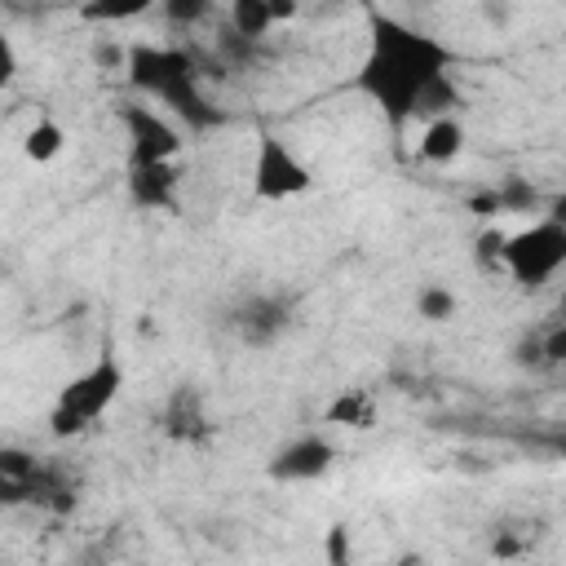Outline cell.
<instances>
[{
	"mask_svg": "<svg viewBox=\"0 0 566 566\" xmlns=\"http://www.w3.org/2000/svg\"><path fill=\"white\" fill-rule=\"evenodd\" d=\"M336 464V442L327 433H296L270 451L265 473L270 482H318Z\"/></svg>",
	"mask_w": 566,
	"mask_h": 566,
	"instance_id": "obj_8",
	"label": "cell"
},
{
	"mask_svg": "<svg viewBox=\"0 0 566 566\" xmlns=\"http://www.w3.org/2000/svg\"><path fill=\"white\" fill-rule=\"evenodd\" d=\"M80 500V482L66 464L35 455L27 447H0V513L18 504H40L49 513H71Z\"/></svg>",
	"mask_w": 566,
	"mask_h": 566,
	"instance_id": "obj_3",
	"label": "cell"
},
{
	"mask_svg": "<svg viewBox=\"0 0 566 566\" xmlns=\"http://www.w3.org/2000/svg\"><path fill=\"white\" fill-rule=\"evenodd\" d=\"M62 146H66V133H62L57 119H35V124L22 133V155H27L31 164H49V159H57Z\"/></svg>",
	"mask_w": 566,
	"mask_h": 566,
	"instance_id": "obj_15",
	"label": "cell"
},
{
	"mask_svg": "<svg viewBox=\"0 0 566 566\" xmlns=\"http://www.w3.org/2000/svg\"><path fill=\"white\" fill-rule=\"evenodd\" d=\"M491 195H495V212H531V208L539 203V190H535L526 177H517V172L504 177Z\"/></svg>",
	"mask_w": 566,
	"mask_h": 566,
	"instance_id": "obj_17",
	"label": "cell"
},
{
	"mask_svg": "<svg viewBox=\"0 0 566 566\" xmlns=\"http://www.w3.org/2000/svg\"><path fill=\"white\" fill-rule=\"evenodd\" d=\"M455 53L429 35L407 27L385 9H367V53L354 71V88L398 128L416 115V102L451 75Z\"/></svg>",
	"mask_w": 566,
	"mask_h": 566,
	"instance_id": "obj_1",
	"label": "cell"
},
{
	"mask_svg": "<svg viewBox=\"0 0 566 566\" xmlns=\"http://www.w3.org/2000/svg\"><path fill=\"white\" fill-rule=\"evenodd\" d=\"M455 310H460V301H455V292L442 287V283H424V287L416 292V314H420L424 323H447V318H455Z\"/></svg>",
	"mask_w": 566,
	"mask_h": 566,
	"instance_id": "obj_16",
	"label": "cell"
},
{
	"mask_svg": "<svg viewBox=\"0 0 566 566\" xmlns=\"http://www.w3.org/2000/svg\"><path fill=\"white\" fill-rule=\"evenodd\" d=\"M562 265H566V221H562V212H548V217H539L526 230L504 239L500 270H509V279L517 287H544Z\"/></svg>",
	"mask_w": 566,
	"mask_h": 566,
	"instance_id": "obj_5",
	"label": "cell"
},
{
	"mask_svg": "<svg viewBox=\"0 0 566 566\" xmlns=\"http://www.w3.org/2000/svg\"><path fill=\"white\" fill-rule=\"evenodd\" d=\"M159 424H164V438H172V442H181V447H199V442H208V433H212V416H208V398H203V389H199V385H177V389L168 394V402H164Z\"/></svg>",
	"mask_w": 566,
	"mask_h": 566,
	"instance_id": "obj_10",
	"label": "cell"
},
{
	"mask_svg": "<svg viewBox=\"0 0 566 566\" xmlns=\"http://www.w3.org/2000/svg\"><path fill=\"white\" fill-rule=\"evenodd\" d=\"M270 13H274V22H283V18L296 13V4H292V0H270Z\"/></svg>",
	"mask_w": 566,
	"mask_h": 566,
	"instance_id": "obj_25",
	"label": "cell"
},
{
	"mask_svg": "<svg viewBox=\"0 0 566 566\" xmlns=\"http://www.w3.org/2000/svg\"><path fill=\"white\" fill-rule=\"evenodd\" d=\"M124 80L142 93L164 102L181 128L190 133H208L221 128L226 115L208 102L203 84H199V57L190 49H172V44H128L124 53Z\"/></svg>",
	"mask_w": 566,
	"mask_h": 566,
	"instance_id": "obj_2",
	"label": "cell"
},
{
	"mask_svg": "<svg viewBox=\"0 0 566 566\" xmlns=\"http://www.w3.org/2000/svg\"><path fill=\"white\" fill-rule=\"evenodd\" d=\"M460 150H464V124L455 115L429 119L420 142H416V159L420 164H451V159H460Z\"/></svg>",
	"mask_w": 566,
	"mask_h": 566,
	"instance_id": "obj_12",
	"label": "cell"
},
{
	"mask_svg": "<svg viewBox=\"0 0 566 566\" xmlns=\"http://www.w3.org/2000/svg\"><path fill=\"white\" fill-rule=\"evenodd\" d=\"M274 27V13H270V0H234L230 4V35L243 40V44H261Z\"/></svg>",
	"mask_w": 566,
	"mask_h": 566,
	"instance_id": "obj_14",
	"label": "cell"
},
{
	"mask_svg": "<svg viewBox=\"0 0 566 566\" xmlns=\"http://www.w3.org/2000/svg\"><path fill=\"white\" fill-rule=\"evenodd\" d=\"M124 53H128V44H111V40H97L93 44V62L97 66H111V71H124Z\"/></svg>",
	"mask_w": 566,
	"mask_h": 566,
	"instance_id": "obj_22",
	"label": "cell"
},
{
	"mask_svg": "<svg viewBox=\"0 0 566 566\" xmlns=\"http://www.w3.org/2000/svg\"><path fill=\"white\" fill-rule=\"evenodd\" d=\"M18 80V49H13V40L0 31V88H9Z\"/></svg>",
	"mask_w": 566,
	"mask_h": 566,
	"instance_id": "obj_23",
	"label": "cell"
},
{
	"mask_svg": "<svg viewBox=\"0 0 566 566\" xmlns=\"http://www.w3.org/2000/svg\"><path fill=\"white\" fill-rule=\"evenodd\" d=\"M230 327H234V336H239L248 349H270V345L292 327V296L252 292V296H243V301L234 305Z\"/></svg>",
	"mask_w": 566,
	"mask_h": 566,
	"instance_id": "obj_9",
	"label": "cell"
},
{
	"mask_svg": "<svg viewBox=\"0 0 566 566\" xmlns=\"http://www.w3.org/2000/svg\"><path fill=\"white\" fill-rule=\"evenodd\" d=\"M539 345H544V363L557 367L566 358V323H548L539 327Z\"/></svg>",
	"mask_w": 566,
	"mask_h": 566,
	"instance_id": "obj_21",
	"label": "cell"
},
{
	"mask_svg": "<svg viewBox=\"0 0 566 566\" xmlns=\"http://www.w3.org/2000/svg\"><path fill=\"white\" fill-rule=\"evenodd\" d=\"M137 13H146V0H133V4H88L84 9V18H93V22H124V18H137Z\"/></svg>",
	"mask_w": 566,
	"mask_h": 566,
	"instance_id": "obj_20",
	"label": "cell"
},
{
	"mask_svg": "<svg viewBox=\"0 0 566 566\" xmlns=\"http://www.w3.org/2000/svg\"><path fill=\"white\" fill-rule=\"evenodd\" d=\"M164 13H168L172 22H199V18L208 13V4H203V0H195V4H177V0H172Z\"/></svg>",
	"mask_w": 566,
	"mask_h": 566,
	"instance_id": "obj_24",
	"label": "cell"
},
{
	"mask_svg": "<svg viewBox=\"0 0 566 566\" xmlns=\"http://www.w3.org/2000/svg\"><path fill=\"white\" fill-rule=\"evenodd\" d=\"M513 363H517V367H531V371L548 367V363H544V345H539V332H522V340L513 345Z\"/></svg>",
	"mask_w": 566,
	"mask_h": 566,
	"instance_id": "obj_19",
	"label": "cell"
},
{
	"mask_svg": "<svg viewBox=\"0 0 566 566\" xmlns=\"http://www.w3.org/2000/svg\"><path fill=\"white\" fill-rule=\"evenodd\" d=\"M327 424H340V429H371L376 424V398L371 389H340L323 416Z\"/></svg>",
	"mask_w": 566,
	"mask_h": 566,
	"instance_id": "obj_13",
	"label": "cell"
},
{
	"mask_svg": "<svg viewBox=\"0 0 566 566\" xmlns=\"http://www.w3.org/2000/svg\"><path fill=\"white\" fill-rule=\"evenodd\" d=\"M310 186H314V177H310V168L296 159V150H292L283 137H274V133L261 128V133H256V155H252V195L279 203V199L305 195Z\"/></svg>",
	"mask_w": 566,
	"mask_h": 566,
	"instance_id": "obj_6",
	"label": "cell"
},
{
	"mask_svg": "<svg viewBox=\"0 0 566 566\" xmlns=\"http://www.w3.org/2000/svg\"><path fill=\"white\" fill-rule=\"evenodd\" d=\"M177 186H181V164H142L128 168V199L146 212H168L177 208Z\"/></svg>",
	"mask_w": 566,
	"mask_h": 566,
	"instance_id": "obj_11",
	"label": "cell"
},
{
	"mask_svg": "<svg viewBox=\"0 0 566 566\" xmlns=\"http://www.w3.org/2000/svg\"><path fill=\"white\" fill-rule=\"evenodd\" d=\"M504 239H509V234H504L500 226H486V230L478 234V265H482V270H495V265H500Z\"/></svg>",
	"mask_w": 566,
	"mask_h": 566,
	"instance_id": "obj_18",
	"label": "cell"
},
{
	"mask_svg": "<svg viewBox=\"0 0 566 566\" xmlns=\"http://www.w3.org/2000/svg\"><path fill=\"white\" fill-rule=\"evenodd\" d=\"M119 124L128 137V168L142 164H177L181 159V128L142 102H119Z\"/></svg>",
	"mask_w": 566,
	"mask_h": 566,
	"instance_id": "obj_7",
	"label": "cell"
},
{
	"mask_svg": "<svg viewBox=\"0 0 566 566\" xmlns=\"http://www.w3.org/2000/svg\"><path fill=\"white\" fill-rule=\"evenodd\" d=\"M119 389H124V367H119V358L106 349L93 367H84L80 376H71V380L57 389L53 411H49V429H53L57 438H75V433L93 429V424L111 411V402L119 398Z\"/></svg>",
	"mask_w": 566,
	"mask_h": 566,
	"instance_id": "obj_4",
	"label": "cell"
}]
</instances>
